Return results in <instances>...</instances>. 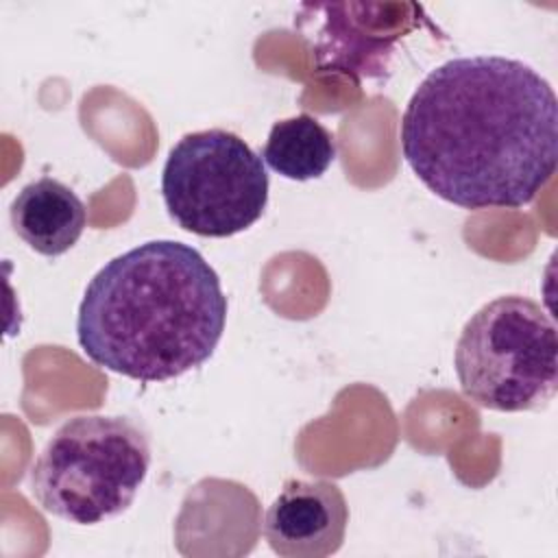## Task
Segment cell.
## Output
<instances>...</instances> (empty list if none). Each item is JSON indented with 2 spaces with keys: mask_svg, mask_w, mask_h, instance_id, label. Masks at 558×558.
<instances>
[{
  "mask_svg": "<svg viewBox=\"0 0 558 558\" xmlns=\"http://www.w3.org/2000/svg\"><path fill=\"white\" fill-rule=\"evenodd\" d=\"M259 157L290 181L318 179L336 161V137L316 118L299 113L270 126Z\"/></svg>",
  "mask_w": 558,
  "mask_h": 558,
  "instance_id": "obj_9",
  "label": "cell"
},
{
  "mask_svg": "<svg viewBox=\"0 0 558 558\" xmlns=\"http://www.w3.org/2000/svg\"><path fill=\"white\" fill-rule=\"evenodd\" d=\"M412 4H405L397 15L381 17L384 4H364V15H353V2L344 4H314L323 13V24L312 39L316 68L320 72H340L355 78H377L388 68V59L397 41L416 28V17H403Z\"/></svg>",
  "mask_w": 558,
  "mask_h": 558,
  "instance_id": "obj_7",
  "label": "cell"
},
{
  "mask_svg": "<svg viewBox=\"0 0 558 558\" xmlns=\"http://www.w3.org/2000/svg\"><path fill=\"white\" fill-rule=\"evenodd\" d=\"M9 218L17 238L46 257L70 251L87 225L83 201L52 177L24 185L9 207Z\"/></svg>",
  "mask_w": 558,
  "mask_h": 558,
  "instance_id": "obj_8",
  "label": "cell"
},
{
  "mask_svg": "<svg viewBox=\"0 0 558 558\" xmlns=\"http://www.w3.org/2000/svg\"><path fill=\"white\" fill-rule=\"evenodd\" d=\"M401 150L418 181L451 205L523 207L556 170L554 87L519 59H449L408 100Z\"/></svg>",
  "mask_w": 558,
  "mask_h": 558,
  "instance_id": "obj_1",
  "label": "cell"
},
{
  "mask_svg": "<svg viewBox=\"0 0 558 558\" xmlns=\"http://www.w3.org/2000/svg\"><path fill=\"white\" fill-rule=\"evenodd\" d=\"M268 187L262 157L227 129L185 133L161 170L168 216L201 238H231L253 227L268 205Z\"/></svg>",
  "mask_w": 558,
  "mask_h": 558,
  "instance_id": "obj_5",
  "label": "cell"
},
{
  "mask_svg": "<svg viewBox=\"0 0 558 558\" xmlns=\"http://www.w3.org/2000/svg\"><path fill=\"white\" fill-rule=\"evenodd\" d=\"M227 307L216 270L196 248L150 240L92 277L78 305L76 338L100 368L166 381L214 355Z\"/></svg>",
  "mask_w": 558,
  "mask_h": 558,
  "instance_id": "obj_2",
  "label": "cell"
},
{
  "mask_svg": "<svg viewBox=\"0 0 558 558\" xmlns=\"http://www.w3.org/2000/svg\"><path fill=\"white\" fill-rule=\"evenodd\" d=\"M349 506L338 484L286 480L266 510L264 538L283 558H325L340 549Z\"/></svg>",
  "mask_w": 558,
  "mask_h": 558,
  "instance_id": "obj_6",
  "label": "cell"
},
{
  "mask_svg": "<svg viewBox=\"0 0 558 558\" xmlns=\"http://www.w3.org/2000/svg\"><path fill=\"white\" fill-rule=\"evenodd\" d=\"M150 469L146 432L126 416L68 418L31 466V493L52 517L96 525L122 514Z\"/></svg>",
  "mask_w": 558,
  "mask_h": 558,
  "instance_id": "obj_3",
  "label": "cell"
},
{
  "mask_svg": "<svg viewBox=\"0 0 558 558\" xmlns=\"http://www.w3.org/2000/svg\"><path fill=\"white\" fill-rule=\"evenodd\" d=\"M453 366L464 397L480 408H545L558 388L556 325L547 310L527 296H497L464 323Z\"/></svg>",
  "mask_w": 558,
  "mask_h": 558,
  "instance_id": "obj_4",
  "label": "cell"
}]
</instances>
